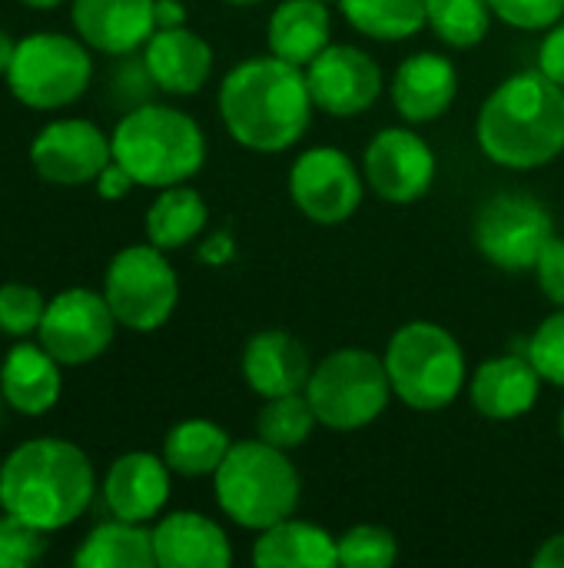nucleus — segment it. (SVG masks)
<instances>
[{
    "instance_id": "19",
    "label": "nucleus",
    "mask_w": 564,
    "mask_h": 568,
    "mask_svg": "<svg viewBox=\"0 0 564 568\" xmlns=\"http://www.w3.org/2000/svg\"><path fill=\"white\" fill-rule=\"evenodd\" d=\"M542 383H545L542 373L525 353L522 356L509 353V356H495L482 363L472 373L469 399L479 416L495 419V423H512L535 409L542 396Z\"/></svg>"
},
{
    "instance_id": "47",
    "label": "nucleus",
    "mask_w": 564,
    "mask_h": 568,
    "mask_svg": "<svg viewBox=\"0 0 564 568\" xmlns=\"http://www.w3.org/2000/svg\"><path fill=\"white\" fill-rule=\"evenodd\" d=\"M558 433H562V443H564V406H562V416H558Z\"/></svg>"
},
{
    "instance_id": "22",
    "label": "nucleus",
    "mask_w": 564,
    "mask_h": 568,
    "mask_svg": "<svg viewBox=\"0 0 564 568\" xmlns=\"http://www.w3.org/2000/svg\"><path fill=\"white\" fill-rule=\"evenodd\" d=\"M153 552L160 568H229L233 546L223 526L203 513H170L153 526Z\"/></svg>"
},
{
    "instance_id": "2",
    "label": "nucleus",
    "mask_w": 564,
    "mask_h": 568,
    "mask_svg": "<svg viewBox=\"0 0 564 568\" xmlns=\"http://www.w3.org/2000/svg\"><path fill=\"white\" fill-rule=\"evenodd\" d=\"M475 140L505 170H539L564 153V87L539 67L502 80L479 110Z\"/></svg>"
},
{
    "instance_id": "21",
    "label": "nucleus",
    "mask_w": 564,
    "mask_h": 568,
    "mask_svg": "<svg viewBox=\"0 0 564 568\" xmlns=\"http://www.w3.org/2000/svg\"><path fill=\"white\" fill-rule=\"evenodd\" d=\"M143 63L156 90L173 97H193L206 87L213 73V47L189 27L153 30L143 43Z\"/></svg>"
},
{
    "instance_id": "12",
    "label": "nucleus",
    "mask_w": 564,
    "mask_h": 568,
    "mask_svg": "<svg viewBox=\"0 0 564 568\" xmlns=\"http://www.w3.org/2000/svg\"><path fill=\"white\" fill-rule=\"evenodd\" d=\"M289 196L306 220L339 226L362 206L366 176L349 153L336 146H312L299 153L289 170Z\"/></svg>"
},
{
    "instance_id": "32",
    "label": "nucleus",
    "mask_w": 564,
    "mask_h": 568,
    "mask_svg": "<svg viewBox=\"0 0 564 568\" xmlns=\"http://www.w3.org/2000/svg\"><path fill=\"white\" fill-rule=\"evenodd\" d=\"M342 568H389L399 559V542L386 526H352L336 539Z\"/></svg>"
},
{
    "instance_id": "14",
    "label": "nucleus",
    "mask_w": 564,
    "mask_h": 568,
    "mask_svg": "<svg viewBox=\"0 0 564 568\" xmlns=\"http://www.w3.org/2000/svg\"><path fill=\"white\" fill-rule=\"evenodd\" d=\"M30 163L37 176L57 186L96 183V176L113 163L110 136L90 120H53L30 143Z\"/></svg>"
},
{
    "instance_id": "24",
    "label": "nucleus",
    "mask_w": 564,
    "mask_h": 568,
    "mask_svg": "<svg viewBox=\"0 0 564 568\" xmlns=\"http://www.w3.org/2000/svg\"><path fill=\"white\" fill-rule=\"evenodd\" d=\"M253 562L259 568H336L339 546L322 526L289 516L259 532L253 542Z\"/></svg>"
},
{
    "instance_id": "30",
    "label": "nucleus",
    "mask_w": 564,
    "mask_h": 568,
    "mask_svg": "<svg viewBox=\"0 0 564 568\" xmlns=\"http://www.w3.org/2000/svg\"><path fill=\"white\" fill-rule=\"evenodd\" d=\"M489 0H425V27L455 50L479 47L492 27Z\"/></svg>"
},
{
    "instance_id": "6",
    "label": "nucleus",
    "mask_w": 564,
    "mask_h": 568,
    "mask_svg": "<svg viewBox=\"0 0 564 568\" xmlns=\"http://www.w3.org/2000/svg\"><path fill=\"white\" fill-rule=\"evenodd\" d=\"M382 359L392 393L416 413L449 409L469 383L459 339L445 326L429 320L399 326Z\"/></svg>"
},
{
    "instance_id": "3",
    "label": "nucleus",
    "mask_w": 564,
    "mask_h": 568,
    "mask_svg": "<svg viewBox=\"0 0 564 568\" xmlns=\"http://www.w3.org/2000/svg\"><path fill=\"white\" fill-rule=\"evenodd\" d=\"M96 473L86 453L66 439H30L0 466L3 513L30 523L40 532L73 526L93 503Z\"/></svg>"
},
{
    "instance_id": "45",
    "label": "nucleus",
    "mask_w": 564,
    "mask_h": 568,
    "mask_svg": "<svg viewBox=\"0 0 564 568\" xmlns=\"http://www.w3.org/2000/svg\"><path fill=\"white\" fill-rule=\"evenodd\" d=\"M20 3H27V7H37V10H50V7H60V3H66V0H20Z\"/></svg>"
},
{
    "instance_id": "50",
    "label": "nucleus",
    "mask_w": 564,
    "mask_h": 568,
    "mask_svg": "<svg viewBox=\"0 0 564 568\" xmlns=\"http://www.w3.org/2000/svg\"><path fill=\"white\" fill-rule=\"evenodd\" d=\"M0 509H3V503H0Z\"/></svg>"
},
{
    "instance_id": "43",
    "label": "nucleus",
    "mask_w": 564,
    "mask_h": 568,
    "mask_svg": "<svg viewBox=\"0 0 564 568\" xmlns=\"http://www.w3.org/2000/svg\"><path fill=\"white\" fill-rule=\"evenodd\" d=\"M186 27V7L180 0H156V30Z\"/></svg>"
},
{
    "instance_id": "16",
    "label": "nucleus",
    "mask_w": 564,
    "mask_h": 568,
    "mask_svg": "<svg viewBox=\"0 0 564 568\" xmlns=\"http://www.w3.org/2000/svg\"><path fill=\"white\" fill-rule=\"evenodd\" d=\"M76 37L110 57L143 50L156 30V0H70Z\"/></svg>"
},
{
    "instance_id": "9",
    "label": "nucleus",
    "mask_w": 564,
    "mask_h": 568,
    "mask_svg": "<svg viewBox=\"0 0 564 568\" xmlns=\"http://www.w3.org/2000/svg\"><path fill=\"white\" fill-rule=\"evenodd\" d=\"M103 296L123 329H160L180 303V280L166 260V250L153 246L150 240L120 250L106 266Z\"/></svg>"
},
{
    "instance_id": "34",
    "label": "nucleus",
    "mask_w": 564,
    "mask_h": 568,
    "mask_svg": "<svg viewBox=\"0 0 564 568\" xmlns=\"http://www.w3.org/2000/svg\"><path fill=\"white\" fill-rule=\"evenodd\" d=\"M525 356L535 363L545 383L564 389V306H558L548 320H542V326L529 339Z\"/></svg>"
},
{
    "instance_id": "20",
    "label": "nucleus",
    "mask_w": 564,
    "mask_h": 568,
    "mask_svg": "<svg viewBox=\"0 0 564 568\" xmlns=\"http://www.w3.org/2000/svg\"><path fill=\"white\" fill-rule=\"evenodd\" d=\"M312 376L309 349L286 329H263L243 349V379L263 399L306 393Z\"/></svg>"
},
{
    "instance_id": "11",
    "label": "nucleus",
    "mask_w": 564,
    "mask_h": 568,
    "mask_svg": "<svg viewBox=\"0 0 564 568\" xmlns=\"http://www.w3.org/2000/svg\"><path fill=\"white\" fill-rule=\"evenodd\" d=\"M116 326L120 323L103 293L70 286L47 300L37 339L60 366H86L110 349Z\"/></svg>"
},
{
    "instance_id": "37",
    "label": "nucleus",
    "mask_w": 564,
    "mask_h": 568,
    "mask_svg": "<svg viewBox=\"0 0 564 568\" xmlns=\"http://www.w3.org/2000/svg\"><path fill=\"white\" fill-rule=\"evenodd\" d=\"M153 87H156V83H153V77H150L143 57H140V60H133V53L120 57V63H116V70H113V77H110V90H113L116 100H123V103L133 110V106H140V103H150Z\"/></svg>"
},
{
    "instance_id": "7",
    "label": "nucleus",
    "mask_w": 564,
    "mask_h": 568,
    "mask_svg": "<svg viewBox=\"0 0 564 568\" xmlns=\"http://www.w3.org/2000/svg\"><path fill=\"white\" fill-rule=\"evenodd\" d=\"M306 396L316 409L319 426L352 433L376 423L396 393L382 356H376L372 349L342 346L329 353L319 366H312Z\"/></svg>"
},
{
    "instance_id": "49",
    "label": "nucleus",
    "mask_w": 564,
    "mask_h": 568,
    "mask_svg": "<svg viewBox=\"0 0 564 568\" xmlns=\"http://www.w3.org/2000/svg\"><path fill=\"white\" fill-rule=\"evenodd\" d=\"M0 399H3V396H0ZM0 416H3V409H0Z\"/></svg>"
},
{
    "instance_id": "38",
    "label": "nucleus",
    "mask_w": 564,
    "mask_h": 568,
    "mask_svg": "<svg viewBox=\"0 0 564 568\" xmlns=\"http://www.w3.org/2000/svg\"><path fill=\"white\" fill-rule=\"evenodd\" d=\"M535 276H539V286L542 293L548 296V303L564 306V240L562 236H552L535 263Z\"/></svg>"
},
{
    "instance_id": "42",
    "label": "nucleus",
    "mask_w": 564,
    "mask_h": 568,
    "mask_svg": "<svg viewBox=\"0 0 564 568\" xmlns=\"http://www.w3.org/2000/svg\"><path fill=\"white\" fill-rule=\"evenodd\" d=\"M532 566L564 568V532H555L552 539H545V542H542V549L532 556Z\"/></svg>"
},
{
    "instance_id": "46",
    "label": "nucleus",
    "mask_w": 564,
    "mask_h": 568,
    "mask_svg": "<svg viewBox=\"0 0 564 568\" xmlns=\"http://www.w3.org/2000/svg\"><path fill=\"white\" fill-rule=\"evenodd\" d=\"M226 3H233V7H253V3H259V0H226Z\"/></svg>"
},
{
    "instance_id": "28",
    "label": "nucleus",
    "mask_w": 564,
    "mask_h": 568,
    "mask_svg": "<svg viewBox=\"0 0 564 568\" xmlns=\"http://www.w3.org/2000/svg\"><path fill=\"white\" fill-rule=\"evenodd\" d=\"M229 449L233 439L223 426L209 419H183L166 433L163 459L176 476L199 479V476H213Z\"/></svg>"
},
{
    "instance_id": "5",
    "label": "nucleus",
    "mask_w": 564,
    "mask_h": 568,
    "mask_svg": "<svg viewBox=\"0 0 564 568\" xmlns=\"http://www.w3.org/2000/svg\"><path fill=\"white\" fill-rule=\"evenodd\" d=\"M213 493L223 516L243 529L263 532L296 516L302 483L286 449H276L263 439H243L233 443L213 473Z\"/></svg>"
},
{
    "instance_id": "27",
    "label": "nucleus",
    "mask_w": 564,
    "mask_h": 568,
    "mask_svg": "<svg viewBox=\"0 0 564 568\" xmlns=\"http://www.w3.org/2000/svg\"><path fill=\"white\" fill-rule=\"evenodd\" d=\"M206 220H209V206L193 186L186 183L166 186L146 210V240L170 253L193 243L203 233Z\"/></svg>"
},
{
    "instance_id": "13",
    "label": "nucleus",
    "mask_w": 564,
    "mask_h": 568,
    "mask_svg": "<svg viewBox=\"0 0 564 568\" xmlns=\"http://www.w3.org/2000/svg\"><path fill=\"white\" fill-rule=\"evenodd\" d=\"M435 153L432 146L409 126H386L379 130L362 156L366 186L396 206L419 203L435 183Z\"/></svg>"
},
{
    "instance_id": "17",
    "label": "nucleus",
    "mask_w": 564,
    "mask_h": 568,
    "mask_svg": "<svg viewBox=\"0 0 564 568\" xmlns=\"http://www.w3.org/2000/svg\"><path fill=\"white\" fill-rule=\"evenodd\" d=\"M170 466L153 453H126L103 476V503L113 519L153 523L170 503Z\"/></svg>"
},
{
    "instance_id": "18",
    "label": "nucleus",
    "mask_w": 564,
    "mask_h": 568,
    "mask_svg": "<svg viewBox=\"0 0 564 568\" xmlns=\"http://www.w3.org/2000/svg\"><path fill=\"white\" fill-rule=\"evenodd\" d=\"M392 106L406 123H435L449 113L459 93V73L455 63L445 53L422 50L399 63L392 73Z\"/></svg>"
},
{
    "instance_id": "36",
    "label": "nucleus",
    "mask_w": 564,
    "mask_h": 568,
    "mask_svg": "<svg viewBox=\"0 0 564 568\" xmlns=\"http://www.w3.org/2000/svg\"><path fill=\"white\" fill-rule=\"evenodd\" d=\"M489 7L515 30H548L564 17V0H489Z\"/></svg>"
},
{
    "instance_id": "25",
    "label": "nucleus",
    "mask_w": 564,
    "mask_h": 568,
    "mask_svg": "<svg viewBox=\"0 0 564 568\" xmlns=\"http://www.w3.org/2000/svg\"><path fill=\"white\" fill-rule=\"evenodd\" d=\"M269 53L286 63L309 67L332 40L329 3L322 0H283L269 17Z\"/></svg>"
},
{
    "instance_id": "4",
    "label": "nucleus",
    "mask_w": 564,
    "mask_h": 568,
    "mask_svg": "<svg viewBox=\"0 0 564 568\" xmlns=\"http://www.w3.org/2000/svg\"><path fill=\"white\" fill-rule=\"evenodd\" d=\"M113 160L136 186L166 190L189 183L206 163V136L199 123L166 103H140L120 116L110 133Z\"/></svg>"
},
{
    "instance_id": "35",
    "label": "nucleus",
    "mask_w": 564,
    "mask_h": 568,
    "mask_svg": "<svg viewBox=\"0 0 564 568\" xmlns=\"http://www.w3.org/2000/svg\"><path fill=\"white\" fill-rule=\"evenodd\" d=\"M47 552V532L3 513L0 516V568H27Z\"/></svg>"
},
{
    "instance_id": "41",
    "label": "nucleus",
    "mask_w": 564,
    "mask_h": 568,
    "mask_svg": "<svg viewBox=\"0 0 564 568\" xmlns=\"http://www.w3.org/2000/svg\"><path fill=\"white\" fill-rule=\"evenodd\" d=\"M236 256V243H233V233L229 230H219L216 236H209L203 246H199V260L209 263V266H223Z\"/></svg>"
},
{
    "instance_id": "29",
    "label": "nucleus",
    "mask_w": 564,
    "mask_h": 568,
    "mask_svg": "<svg viewBox=\"0 0 564 568\" xmlns=\"http://www.w3.org/2000/svg\"><path fill=\"white\" fill-rule=\"evenodd\" d=\"M346 23L372 40H409L425 27V0H339Z\"/></svg>"
},
{
    "instance_id": "8",
    "label": "nucleus",
    "mask_w": 564,
    "mask_h": 568,
    "mask_svg": "<svg viewBox=\"0 0 564 568\" xmlns=\"http://www.w3.org/2000/svg\"><path fill=\"white\" fill-rule=\"evenodd\" d=\"M3 80L23 106L63 110L86 93L93 80V60L83 40L57 30H40L17 40Z\"/></svg>"
},
{
    "instance_id": "26",
    "label": "nucleus",
    "mask_w": 564,
    "mask_h": 568,
    "mask_svg": "<svg viewBox=\"0 0 564 568\" xmlns=\"http://www.w3.org/2000/svg\"><path fill=\"white\" fill-rule=\"evenodd\" d=\"M73 566L80 568H153V529L143 523L110 519L90 529V536L80 542Z\"/></svg>"
},
{
    "instance_id": "15",
    "label": "nucleus",
    "mask_w": 564,
    "mask_h": 568,
    "mask_svg": "<svg viewBox=\"0 0 564 568\" xmlns=\"http://www.w3.org/2000/svg\"><path fill=\"white\" fill-rule=\"evenodd\" d=\"M306 83L316 110L329 116H359L382 97L379 63L352 43H329L306 67Z\"/></svg>"
},
{
    "instance_id": "48",
    "label": "nucleus",
    "mask_w": 564,
    "mask_h": 568,
    "mask_svg": "<svg viewBox=\"0 0 564 568\" xmlns=\"http://www.w3.org/2000/svg\"><path fill=\"white\" fill-rule=\"evenodd\" d=\"M322 3H339V0H322Z\"/></svg>"
},
{
    "instance_id": "40",
    "label": "nucleus",
    "mask_w": 564,
    "mask_h": 568,
    "mask_svg": "<svg viewBox=\"0 0 564 568\" xmlns=\"http://www.w3.org/2000/svg\"><path fill=\"white\" fill-rule=\"evenodd\" d=\"M133 186H136V180H133V176L116 163V160H113V163L96 176V193H100L103 200H123Z\"/></svg>"
},
{
    "instance_id": "33",
    "label": "nucleus",
    "mask_w": 564,
    "mask_h": 568,
    "mask_svg": "<svg viewBox=\"0 0 564 568\" xmlns=\"http://www.w3.org/2000/svg\"><path fill=\"white\" fill-rule=\"evenodd\" d=\"M47 313V300L30 283H3L0 286V333L13 339H27L40 329Z\"/></svg>"
},
{
    "instance_id": "44",
    "label": "nucleus",
    "mask_w": 564,
    "mask_h": 568,
    "mask_svg": "<svg viewBox=\"0 0 564 568\" xmlns=\"http://www.w3.org/2000/svg\"><path fill=\"white\" fill-rule=\"evenodd\" d=\"M13 50H17V40H13L7 30H0V77L7 73V67H10V60H13Z\"/></svg>"
},
{
    "instance_id": "39",
    "label": "nucleus",
    "mask_w": 564,
    "mask_h": 568,
    "mask_svg": "<svg viewBox=\"0 0 564 568\" xmlns=\"http://www.w3.org/2000/svg\"><path fill=\"white\" fill-rule=\"evenodd\" d=\"M539 70L555 80L558 87H564V17L545 30L542 47H539Z\"/></svg>"
},
{
    "instance_id": "10",
    "label": "nucleus",
    "mask_w": 564,
    "mask_h": 568,
    "mask_svg": "<svg viewBox=\"0 0 564 568\" xmlns=\"http://www.w3.org/2000/svg\"><path fill=\"white\" fill-rule=\"evenodd\" d=\"M555 236L552 213L545 203L525 193H495L489 196L472 223L475 250L505 273L535 270L545 243Z\"/></svg>"
},
{
    "instance_id": "31",
    "label": "nucleus",
    "mask_w": 564,
    "mask_h": 568,
    "mask_svg": "<svg viewBox=\"0 0 564 568\" xmlns=\"http://www.w3.org/2000/svg\"><path fill=\"white\" fill-rule=\"evenodd\" d=\"M316 426H319V419H316V409L306 393L266 399L256 416V436L286 453L306 446Z\"/></svg>"
},
{
    "instance_id": "1",
    "label": "nucleus",
    "mask_w": 564,
    "mask_h": 568,
    "mask_svg": "<svg viewBox=\"0 0 564 568\" xmlns=\"http://www.w3.org/2000/svg\"><path fill=\"white\" fill-rule=\"evenodd\" d=\"M306 70L276 53L236 63L219 83V116L226 133L253 153H283L299 143L312 120Z\"/></svg>"
},
{
    "instance_id": "23",
    "label": "nucleus",
    "mask_w": 564,
    "mask_h": 568,
    "mask_svg": "<svg viewBox=\"0 0 564 568\" xmlns=\"http://www.w3.org/2000/svg\"><path fill=\"white\" fill-rule=\"evenodd\" d=\"M60 363L40 343H17L0 363V396L20 416H47L63 393Z\"/></svg>"
}]
</instances>
